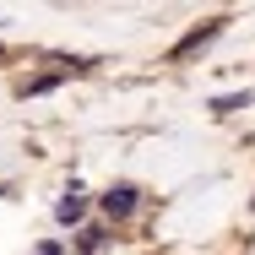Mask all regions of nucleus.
<instances>
[{
    "instance_id": "obj_1",
    "label": "nucleus",
    "mask_w": 255,
    "mask_h": 255,
    "mask_svg": "<svg viewBox=\"0 0 255 255\" xmlns=\"http://www.w3.org/2000/svg\"><path fill=\"white\" fill-rule=\"evenodd\" d=\"M130 206H136V190H130V185H114V190L103 196V212H109V217H125Z\"/></svg>"
},
{
    "instance_id": "obj_2",
    "label": "nucleus",
    "mask_w": 255,
    "mask_h": 255,
    "mask_svg": "<svg viewBox=\"0 0 255 255\" xmlns=\"http://www.w3.org/2000/svg\"><path fill=\"white\" fill-rule=\"evenodd\" d=\"M82 212H87V201H82L76 190H71V196H65L60 206H54V217H60V223H82Z\"/></svg>"
},
{
    "instance_id": "obj_3",
    "label": "nucleus",
    "mask_w": 255,
    "mask_h": 255,
    "mask_svg": "<svg viewBox=\"0 0 255 255\" xmlns=\"http://www.w3.org/2000/svg\"><path fill=\"white\" fill-rule=\"evenodd\" d=\"M33 255H60V245H38V250H33Z\"/></svg>"
}]
</instances>
